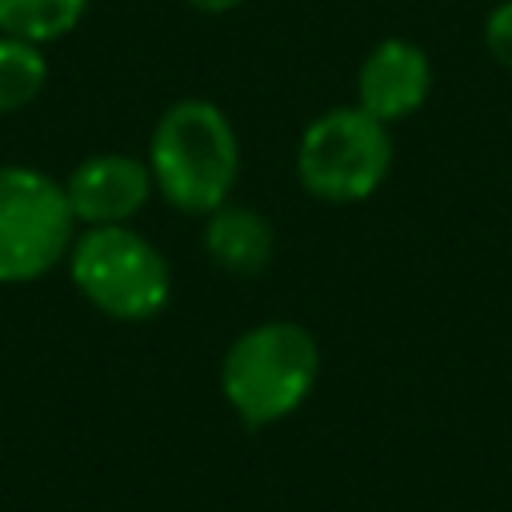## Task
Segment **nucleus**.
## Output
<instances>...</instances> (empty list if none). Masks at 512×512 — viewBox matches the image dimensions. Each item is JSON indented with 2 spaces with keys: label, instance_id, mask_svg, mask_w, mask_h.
I'll list each match as a JSON object with an SVG mask.
<instances>
[{
  "label": "nucleus",
  "instance_id": "nucleus-9",
  "mask_svg": "<svg viewBox=\"0 0 512 512\" xmlns=\"http://www.w3.org/2000/svg\"><path fill=\"white\" fill-rule=\"evenodd\" d=\"M88 12V0H0V32L32 44L64 40Z\"/></svg>",
  "mask_w": 512,
  "mask_h": 512
},
{
  "label": "nucleus",
  "instance_id": "nucleus-1",
  "mask_svg": "<svg viewBox=\"0 0 512 512\" xmlns=\"http://www.w3.org/2000/svg\"><path fill=\"white\" fill-rule=\"evenodd\" d=\"M144 160L156 192L176 212L208 216L228 204L240 176V140L220 104L184 96L160 112Z\"/></svg>",
  "mask_w": 512,
  "mask_h": 512
},
{
  "label": "nucleus",
  "instance_id": "nucleus-12",
  "mask_svg": "<svg viewBox=\"0 0 512 512\" xmlns=\"http://www.w3.org/2000/svg\"><path fill=\"white\" fill-rule=\"evenodd\" d=\"M188 8H196V12H208V16H220V12H232V8H240L244 0H184Z\"/></svg>",
  "mask_w": 512,
  "mask_h": 512
},
{
  "label": "nucleus",
  "instance_id": "nucleus-8",
  "mask_svg": "<svg viewBox=\"0 0 512 512\" xmlns=\"http://www.w3.org/2000/svg\"><path fill=\"white\" fill-rule=\"evenodd\" d=\"M204 252L228 276H256L272 264L276 232L268 216L240 204H220L204 224Z\"/></svg>",
  "mask_w": 512,
  "mask_h": 512
},
{
  "label": "nucleus",
  "instance_id": "nucleus-6",
  "mask_svg": "<svg viewBox=\"0 0 512 512\" xmlns=\"http://www.w3.org/2000/svg\"><path fill=\"white\" fill-rule=\"evenodd\" d=\"M156 184L148 172V160L128 156V152H96L84 156L68 180L64 196L76 216V224L96 228V224H128L148 200Z\"/></svg>",
  "mask_w": 512,
  "mask_h": 512
},
{
  "label": "nucleus",
  "instance_id": "nucleus-3",
  "mask_svg": "<svg viewBox=\"0 0 512 512\" xmlns=\"http://www.w3.org/2000/svg\"><path fill=\"white\" fill-rule=\"evenodd\" d=\"M68 276L76 292L120 324H140L164 312L172 296V268L160 248L128 224L80 228L68 248Z\"/></svg>",
  "mask_w": 512,
  "mask_h": 512
},
{
  "label": "nucleus",
  "instance_id": "nucleus-2",
  "mask_svg": "<svg viewBox=\"0 0 512 512\" xmlns=\"http://www.w3.org/2000/svg\"><path fill=\"white\" fill-rule=\"evenodd\" d=\"M320 376V344L296 320H264L240 332L220 364V392L248 428L292 416Z\"/></svg>",
  "mask_w": 512,
  "mask_h": 512
},
{
  "label": "nucleus",
  "instance_id": "nucleus-11",
  "mask_svg": "<svg viewBox=\"0 0 512 512\" xmlns=\"http://www.w3.org/2000/svg\"><path fill=\"white\" fill-rule=\"evenodd\" d=\"M484 48L492 52V60L500 68L512 72V0H500L484 16Z\"/></svg>",
  "mask_w": 512,
  "mask_h": 512
},
{
  "label": "nucleus",
  "instance_id": "nucleus-5",
  "mask_svg": "<svg viewBox=\"0 0 512 512\" xmlns=\"http://www.w3.org/2000/svg\"><path fill=\"white\" fill-rule=\"evenodd\" d=\"M76 216L64 184L32 164H0V284H32L68 260Z\"/></svg>",
  "mask_w": 512,
  "mask_h": 512
},
{
  "label": "nucleus",
  "instance_id": "nucleus-7",
  "mask_svg": "<svg viewBox=\"0 0 512 512\" xmlns=\"http://www.w3.org/2000/svg\"><path fill=\"white\" fill-rule=\"evenodd\" d=\"M432 92L428 52L404 36H384L368 48L356 72V104L380 124L412 116Z\"/></svg>",
  "mask_w": 512,
  "mask_h": 512
},
{
  "label": "nucleus",
  "instance_id": "nucleus-10",
  "mask_svg": "<svg viewBox=\"0 0 512 512\" xmlns=\"http://www.w3.org/2000/svg\"><path fill=\"white\" fill-rule=\"evenodd\" d=\"M48 84L44 48L20 36L0 32V116L28 108Z\"/></svg>",
  "mask_w": 512,
  "mask_h": 512
},
{
  "label": "nucleus",
  "instance_id": "nucleus-4",
  "mask_svg": "<svg viewBox=\"0 0 512 512\" xmlns=\"http://www.w3.org/2000/svg\"><path fill=\"white\" fill-rule=\"evenodd\" d=\"M392 168L388 124L368 116L360 104L328 108L316 116L296 144L300 188L324 204H360L376 196Z\"/></svg>",
  "mask_w": 512,
  "mask_h": 512
}]
</instances>
